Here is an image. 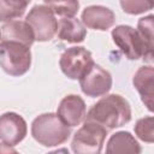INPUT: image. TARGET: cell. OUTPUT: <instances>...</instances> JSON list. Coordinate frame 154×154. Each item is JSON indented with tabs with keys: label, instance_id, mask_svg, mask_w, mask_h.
Returning a JSON list of instances; mask_svg holds the SVG:
<instances>
[{
	"label": "cell",
	"instance_id": "1",
	"mask_svg": "<svg viewBox=\"0 0 154 154\" xmlns=\"http://www.w3.org/2000/svg\"><path fill=\"white\" fill-rule=\"evenodd\" d=\"M131 120V107L126 99L119 94H109L101 97L85 114L84 122L95 123L103 129L113 130Z\"/></svg>",
	"mask_w": 154,
	"mask_h": 154
},
{
	"label": "cell",
	"instance_id": "2",
	"mask_svg": "<svg viewBox=\"0 0 154 154\" xmlns=\"http://www.w3.org/2000/svg\"><path fill=\"white\" fill-rule=\"evenodd\" d=\"M30 131L34 140L43 147L63 144L71 135V129L59 119L57 113H42L36 117Z\"/></svg>",
	"mask_w": 154,
	"mask_h": 154
},
{
	"label": "cell",
	"instance_id": "3",
	"mask_svg": "<svg viewBox=\"0 0 154 154\" xmlns=\"http://www.w3.org/2000/svg\"><path fill=\"white\" fill-rule=\"evenodd\" d=\"M31 66L30 47L18 42H0V67L10 76L19 77L29 71Z\"/></svg>",
	"mask_w": 154,
	"mask_h": 154
},
{
	"label": "cell",
	"instance_id": "4",
	"mask_svg": "<svg viewBox=\"0 0 154 154\" xmlns=\"http://www.w3.org/2000/svg\"><path fill=\"white\" fill-rule=\"evenodd\" d=\"M107 130L102 126L83 122V125L75 132L71 141V149L73 154H101Z\"/></svg>",
	"mask_w": 154,
	"mask_h": 154
},
{
	"label": "cell",
	"instance_id": "5",
	"mask_svg": "<svg viewBox=\"0 0 154 154\" xmlns=\"http://www.w3.org/2000/svg\"><path fill=\"white\" fill-rule=\"evenodd\" d=\"M25 22L32 29L35 41H51L58 31V20L53 11L43 2L35 5L25 17Z\"/></svg>",
	"mask_w": 154,
	"mask_h": 154
},
{
	"label": "cell",
	"instance_id": "6",
	"mask_svg": "<svg viewBox=\"0 0 154 154\" xmlns=\"http://www.w3.org/2000/svg\"><path fill=\"white\" fill-rule=\"evenodd\" d=\"M94 64L91 53L84 47L67 48L59 59L63 73L70 79H79L81 76Z\"/></svg>",
	"mask_w": 154,
	"mask_h": 154
},
{
	"label": "cell",
	"instance_id": "7",
	"mask_svg": "<svg viewBox=\"0 0 154 154\" xmlns=\"http://www.w3.org/2000/svg\"><path fill=\"white\" fill-rule=\"evenodd\" d=\"M83 94L89 97L105 96L112 88L111 73L97 64H93L78 79Z\"/></svg>",
	"mask_w": 154,
	"mask_h": 154
},
{
	"label": "cell",
	"instance_id": "8",
	"mask_svg": "<svg viewBox=\"0 0 154 154\" xmlns=\"http://www.w3.org/2000/svg\"><path fill=\"white\" fill-rule=\"evenodd\" d=\"M113 42L125 54L129 60H137L144 57L143 43L136 31L130 25H118L112 30Z\"/></svg>",
	"mask_w": 154,
	"mask_h": 154
},
{
	"label": "cell",
	"instance_id": "9",
	"mask_svg": "<svg viewBox=\"0 0 154 154\" xmlns=\"http://www.w3.org/2000/svg\"><path fill=\"white\" fill-rule=\"evenodd\" d=\"M28 134L26 122L14 112H6L0 116V141L10 147L19 144Z\"/></svg>",
	"mask_w": 154,
	"mask_h": 154
},
{
	"label": "cell",
	"instance_id": "10",
	"mask_svg": "<svg viewBox=\"0 0 154 154\" xmlns=\"http://www.w3.org/2000/svg\"><path fill=\"white\" fill-rule=\"evenodd\" d=\"M85 114H87V106L84 100L75 94L66 95L60 101L57 109V116L69 128H73L83 123Z\"/></svg>",
	"mask_w": 154,
	"mask_h": 154
},
{
	"label": "cell",
	"instance_id": "11",
	"mask_svg": "<svg viewBox=\"0 0 154 154\" xmlns=\"http://www.w3.org/2000/svg\"><path fill=\"white\" fill-rule=\"evenodd\" d=\"M81 19L82 24L88 29L106 31L113 26L116 22V14L106 6L91 5L83 10Z\"/></svg>",
	"mask_w": 154,
	"mask_h": 154
},
{
	"label": "cell",
	"instance_id": "12",
	"mask_svg": "<svg viewBox=\"0 0 154 154\" xmlns=\"http://www.w3.org/2000/svg\"><path fill=\"white\" fill-rule=\"evenodd\" d=\"M132 84L135 89L138 91L142 102L148 108V111L153 112V87H154V69L149 66H141L132 77Z\"/></svg>",
	"mask_w": 154,
	"mask_h": 154
},
{
	"label": "cell",
	"instance_id": "13",
	"mask_svg": "<svg viewBox=\"0 0 154 154\" xmlns=\"http://www.w3.org/2000/svg\"><path fill=\"white\" fill-rule=\"evenodd\" d=\"M0 31H1L2 41L18 42L28 47H30L35 42L32 29L25 20L14 19V20L7 22L1 26Z\"/></svg>",
	"mask_w": 154,
	"mask_h": 154
},
{
	"label": "cell",
	"instance_id": "14",
	"mask_svg": "<svg viewBox=\"0 0 154 154\" xmlns=\"http://www.w3.org/2000/svg\"><path fill=\"white\" fill-rule=\"evenodd\" d=\"M142 148L137 140L129 131L113 134L107 143L105 154H141Z\"/></svg>",
	"mask_w": 154,
	"mask_h": 154
},
{
	"label": "cell",
	"instance_id": "15",
	"mask_svg": "<svg viewBox=\"0 0 154 154\" xmlns=\"http://www.w3.org/2000/svg\"><path fill=\"white\" fill-rule=\"evenodd\" d=\"M58 38L70 42L79 43L83 42L87 36V29L77 18H61L58 22Z\"/></svg>",
	"mask_w": 154,
	"mask_h": 154
},
{
	"label": "cell",
	"instance_id": "16",
	"mask_svg": "<svg viewBox=\"0 0 154 154\" xmlns=\"http://www.w3.org/2000/svg\"><path fill=\"white\" fill-rule=\"evenodd\" d=\"M153 26H154V16L149 14L142 17L137 22V34L144 47V61H153V48H154V38H153Z\"/></svg>",
	"mask_w": 154,
	"mask_h": 154
},
{
	"label": "cell",
	"instance_id": "17",
	"mask_svg": "<svg viewBox=\"0 0 154 154\" xmlns=\"http://www.w3.org/2000/svg\"><path fill=\"white\" fill-rule=\"evenodd\" d=\"M29 1L23 0H0V22H11L14 18H20Z\"/></svg>",
	"mask_w": 154,
	"mask_h": 154
},
{
	"label": "cell",
	"instance_id": "18",
	"mask_svg": "<svg viewBox=\"0 0 154 154\" xmlns=\"http://www.w3.org/2000/svg\"><path fill=\"white\" fill-rule=\"evenodd\" d=\"M45 4L53 11L54 14L61 18H72L79 8L78 1H45Z\"/></svg>",
	"mask_w": 154,
	"mask_h": 154
},
{
	"label": "cell",
	"instance_id": "19",
	"mask_svg": "<svg viewBox=\"0 0 154 154\" xmlns=\"http://www.w3.org/2000/svg\"><path fill=\"white\" fill-rule=\"evenodd\" d=\"M135 134L136 136L147 143H153L154 141V119L152 116L141 118L135 124Z\"/></svg>",
	"mask_w": 154,
	"mask_h": 154
},
{
	"label": "cell",
	"instance_id": "20",
	"mask_svg": "<svg viewBox=\"0 0 154 154\" xmlns=\"http://www.w3.org/2000/svg\"><path fill=\"white\" fill-rule=\"evenodd\" d=\"M120 6L125 13L129 14H140L144 13L148 10L153 8V2L143 1V0H135V1H120Z\"/></svg>",
	"mask_w": 154,
	"mask_h": 154
},
{
	"label": "cell",
	"instance_id": "21",
	"mask_svg": "<svg viewBox=\"0 0 154 154\" xmlns=\"http://www.w3.org/2000/svg\"><path fill=\"white\" fill-rule=\"evenodd\" d=\"M13 150V147H10L2 142H0V154H10Z\"/></svg>",
	"mask_w": 154,
	"mask_h": 154
},
{
	"label": "cell",
	"instance_id": "22",
	"mask_svg": "<svg viewBox=\"0 0 154 154\" xmlns=\"http://www.w3.org/2000/svg\"><path fill=\"white\" fill-rule=\"evenodd\" d=\"M47 154H70V152L66 149V148H59V149H55V150H52Z\"/></svg>",
	"mask_w": 154,
	"mask_h": 154
},
{
	"label": "cell",
	"instance_id": "23",
	"mask_svg": "<svg viewBox=\"0 0 154 154\" xmlns=\"http://www.w3.org/2000/svg\"><path fill=\"white\" fill-rule=\"evenodd\" d=\"M10 154H19V153H18V152H17L16 149H13V150H12V152H11Z\"/></svg>",
	"mask_w": 154,
	"mask_h": 154
},
{
	"label": "cell",
	"instance_id": "24",
	"mask_svg": "<svg viewBox=\"0 0 154 154\" xmlns=\"http://www.w3.org/2000/svg\"><path fill=\"white\" fill-rule=\"evenodd\" d=\"M0 38H1V31H0Z\"/></svg>",
	"mask_w": 154,
	"mask_h": 154
}]
</instances>
